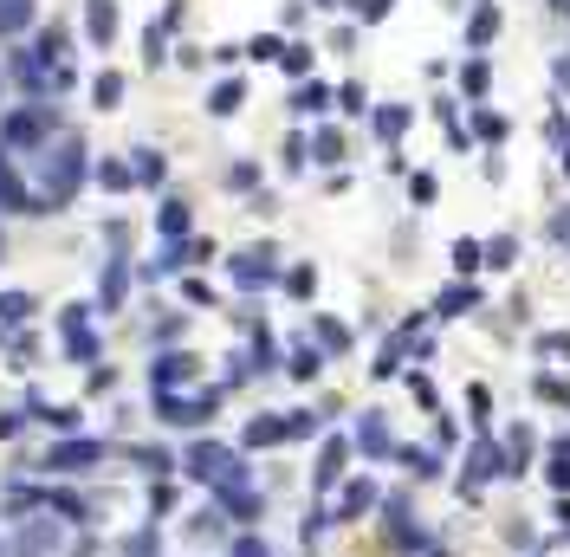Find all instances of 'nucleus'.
I'll return each instance as SVG.
<instances>
[]
</instances>
